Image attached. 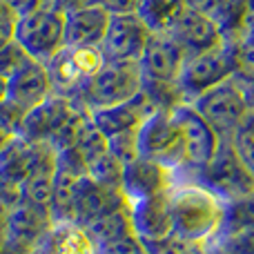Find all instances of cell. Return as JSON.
<instances>
[{
	"label": "cell",
	"mask_w": 254,
	"mask_h": 254,
	"mask_svg": "<svg viewBox=\"0 0 254 254\" xmlns=\"http://www.w3.org/2000/svg\"><path fill=\"white\" fill-rule=\"evenodd\" d=\"M221 2H223V0H185L188 9H194V11L207 13V16H214V11L219 9Z\"/></svg>",
	"instance_id": "36"
},
{
	"label": "cell",
	"mask_w": 254,
	"mask_h": 254,
	"mask_svg": "<svg viewBox=\"0 0 254 254\" xmlns=\"http://www.w3.org/2000/svg\"><path fill=\"white\" fill-rule=\"evenodd\" d=\"M4 98H7V78L0 76V101H4Z\"/></svg>",
	"instance_id": "41"
},
{
	"label": "cell",
	"mask_w": 254,
	"mask_h": 254,
	"mask_svg": "<svg viewBox=\"0 0 254 254\" xmlns=\"http://www.w3.org/2000/svg\"><path fill=\"white\" fill-rule=\"evenodd\" d=\"M194 110L203 116L216 131L221 138H230L248 121L252 107L246 98L243 87L237 83V78H228L219 83L216 87L207 89L205 94L192 101Z\"/></svg>",
	"instance_id": "7"
},
{
	"label": "cell",
	"mask_w": 254,
	"mask_h": 254,
	"mask_svg": "<svg viewBox=\"0 0 254 254\" xmlns=\"http://www.w3.org/2000/svg\"><path fill=\"white\" fill-rule=\"evenodd\" d=\"M129 219L138 241H152L172 234L174 228H172L170 192L129 203Z\"/></svg>",
	"instance_id": "18"
},
{
	"label": "cell",
	"mask_w": 254,
	"mask_h": 254,
	"mask_svg": "<svg viewBox=\"0 0 254 254\" xmlns=\"http://www.w3.org/2000/svg\"><path fill=\"white\" fill-rule=\"evenodd\" d=\"M7 18H16L11 13V9L4 4V0H0V20H7Z\"/></svg>",
	"instance_id": "40"
},
{
	"label": "cell",
	"mask_w": 254,
	"mask_h": 254,
	"mask_svg": "<svg viewBox=\"0 0 254 254\" xmlns=\"http://www.w3.org/2000/svg\"><path fill=\"white\" fill-rule=\"evenodd\" d=\"M210 246L221 248L228 254H254V230H241V232L216 237Z\"/></svg>",
	"instance_id": "31"
},
{
	"label": "cell",
	"mask_w": 254,
	"mask_h": 254,
	"mask_svg": "<svg viewBox=\"0 0 254 254\" xmlns=\"http://www.w3.org/2000/svg\"><path fill=\"white\" fill-rule=\"evenodd\" d=\"M185 9V0H140L138 16L152 34H172Z\"/></svg>",
	"instance_id": "22"
},
{
	"label": "cell",
	"mask_w": 254,
	"mask_h": 254,
	"mask_svg": "<svg viewBox=\"0 0 254 254\" xmlns=\"http://www.w3.org/2000/svg\"><path fill=\"white\" fill-rule=\"evenodd\" d=\"M45 2H52L61 11H69V9L87 7V4H98V0H45Z\"/></svg>",
	"instance_id": "38"
},
{
	"label": "cell",
	"mask_w": 254,
	"mask_h": 254,
	"mask_svg": "<svg viewBox=\"0 0 254 254\" xmlns=\"http://www.w3.org/2000/svg\"><path fill=\"white\" fill-rule=\"evenodd\" d=\"M237 83L243 87V92H246L248 103H250V107L254 110V80H241V78H237Z\"/></svg>",
	"instance_id": "39"
},
{
	"label": "cell",
	"mask_w": 254,
	"mask_h": 254,
	"mask_svg": "<svg viewBox=\"0 0 254 254\" xmlns=\"http://www.w3.org/2000/svg\"><path fill=\"white\" fill-rule=\"evenodd\" d=\"M234 76V56L232 45L223 40L221 45L198 54H190L179 76V89L185 103L196 101L207 89Z\"/></svg>",
	"instance_id": "6"
},
{
	"label": "cell",
	"mask_w": 254,
	"mask_h": 254,
	"mask_svg": "<svg viewBox=\"0 0 254 254\" xmlns=\"http://www.w3.org/2000/svg\"><path fill=\"white\" fill-rule=\"evenodd\" d=\"M127 205L129 203H127V198L123 196L121 190L105 188V185L92 181L89 176H83L76 183V192H74V223L89 228L98 219Z\"/></svg>",
	"instance_id": "15"
},
{
	"label": "cell",
	"mask_w": 254,
	"mask_h": 254,
	"mask_svg": "<svg viewBox=\"0 0 254 254\" xmlns=\"http://www.w3.org/2000/svg\"><path fill=\"white\" fill-rule=\"evenodd\" d=\"M98 4H103L112 16H121V13H138L140 0H98Z\"/></svg>",
	"instance_id": "34"
},
{
	"label": "cell",
	"mask_w": 254,
	"mask_h": 254,
	"mask_svg": "<svg viewBox=\"0 0 254 254\" xmlns=\"http://www.w3.org/2000/svg\"><path fill=\"white\" fill-rule=\"evenodd\" d=\"M38 254H98V246L87 228L65 221L54 223L38 246Z\"/></svg>",
	"instance_id": "21"
},
{
	"label": "cell",
	"mask_w": 254,
	"mask_h": 254,
	"mask_svg": "<svg viewBox=\"0 0 254 254\" xmlns=\"http://www.w3.org/2000/svg\"><path fill=\"white\" fill-rule=\"evenodd\" d=\"M174 234L194 246H210L225 219V201L194 181H179L170 190Z\"/></svg>",
	"instance_id": "1"
},
{
	"label": "cell",
	"mask_w": 254,
	"mask_h": 254,
	"mask_svg": "<svg viewBox=\"0 0 254 254\" xmlns=\"http://www.w3.org/2000/svg\"><path fill=\"white\" fill-rule=\"evenodd\" d=\"M230 145L239 156V161L243 163V167L254 176V127L250 123H243L230 136Z\"/></svg>",
	"instance_id": "29"
},
{
	"label": "cell",
	"mask_w": 254,
	"mask_h": 254,
	"mask_svg": "<svg viewBox=\"0 0 254 254\" xmlns=\"http://www.w3.org/2000/svg\"><path fill=\"white\" fill-rule=\"evenodd\" d=\"M205 250H207V254H228V252H223L221 248H216V246H207Z\"/></svg>",
	"instance_id": "44"
},
{
	"label": "cell",
	"mask_w": 254,
	"mask_h": 254,
	"mask_svg": "<svg viewBox=\"0 0 254 254\" xmlns=\"http://www.w3.org/2000/svg\"><path fill=\"white\" fill-rule=\"evenodd\" d=\"M31 61H34V58L27 54V49L22 47L16 38L9 40L7 45L0 47V76L11 78L13 74H18V71L29 65Z\"/></svg>",
	"instance_id": "27"
},
{
	"label": "cell",
	"mask_w": 254,
	"mask_h": 254,
	"mask_svg": "<svg viewBox=\"0 0 254 254\" xmlns=\"http://www.w3.org/2000/svg\"><path fill=\"white\" fill-rule=\"evenodd\" d=\"M74 147L78 149L80 156H83L85 163L89 165V163L96 161L98 156H103L105 152H110V140H107V136L92 123V116H89L87 125L83 127V131H80V136H78V140H76Z\"/></svg>",
	"instance_id": "26"
},
{
	"label": "cell",
	"mask_w": 254,
	"mask_h": 254,
	"mask_svg": "<svg viewBox=\"0 0 254 254\" xmlns=\"http://www.w3.org/2000/svg\"><path fill=\"white\" fill-rule=\"evenodd\" d=\"M25 119V112H20L11 101H0V129L7 131V134L16 136L20 129V123Z\"/></svg>",
	"instance_id": "33"
},
{
	"label": "cell",
	"mask_w": 254,
	"mask_h": 254,
	"mask_svg": "<svg viewBox=\"0 0 254 254\" xmlns=\"http://www.w3.org/2000/svg\"><path fill=\"white\" fill-rule=\"evenodd\" d=\"M172 34L176 36L181 45L185 47V52L190 54H198L212 49L216 45L223 43V31L216 25V20L207 13L194 11V9H185L183 16L179 18L176 27L172 29Z\"/></svg>",
	"instance_id": "20"
},
{
	"label": "cell",
	"mask_w": 254,
	"mask_h": 254,
	"mask_svg": "<svg viewBox=\"0 0 254 254\" xmlns=\"http://www.w3.org/2000/svg\"><path fill=\"white\" fill-rule=\"evenodd\" d=\"M241 230H254V192L225 201V219L219 237Z\"/></svg>",
	"instance_id": "24"
},
{
	"label": "cell",
	"mask_w": 254,
	"mask_h": 254,
	"mask_svg": "<svg viewBox=\"0 0 254 254\" xmlns=\"http://www.w3.org/2000/svg\"><path fill=\"white\" fill-rule=\"evenodd\" d=\"M112 13L103 4L65 11V47H101Z\"/></svg>",
	"instance_id": "17"
},
{
	"label": "cell",
	"mask_w": 254,
	"mask_h": 254,
	"mask_svg": "<svg viewBox=\"0 0 254 254\" xmlns=\"http://www.w3.org/2000/svg\"><path fill=\"white\" fill-rule=\"evenodd\" d=\"M179 181H194L198 185H205L223 201H232L254 192V176L239 161L230 145V138H223L216 156L205 167L194 172H176V183Z\"/></svg>",
	"instance_id": "3"
},
{
	"label": "cell",
	"mask_w": 254,
	"mask_h": 254,
	"mask_svg": "<svg viewBox=\"0 0 254 254\" xmlns=\"http://www.w3.org/2000/svg\"><path fill=\"white\" fill-rule=\"evenodd\" d=\"M123 170H125V163L121 158H116L112 152H105L103 156H98L96 161H92L87 165V176L92 181H96V183L105 185V188L121 190Z\"/></svg>",
	"instance_id": "25"
},
{
	"label": "cell",
	"mask_w": 254,
	"mask_h": 254,
	"mask_svg": "<svg viewBox=\"0 0 254 254\" xmlns=\"http://www.w3.org/2000/svg\"><path fill=\"white\" fill-rule=\"evenodd\" d=\"M54 188V174H34L20 185L22 201L34 203V205L49 207V198H52Z\"/></svg>",
	"instance_id": "28"
},
{
	"label": "cell",
	"mask_w": 254,
	"mask_h": 254,
	"mask_svg": "<svg viewBox=\"0 0 254 254\" xmlns=\"http://www.w3.org/2000/svg\"><path fill=\"white\" fill-rule=\"evenodd\" d=\"M194 254H207V250H205V248H201V250H198V252H194Z\"/></svg>",
	"instance_id": "46"
},
{
	"label": "cell",
	"mask_w": 254,
	"mask_h": 254,
	"mask_svg": "<svg viewBox=\"0 0 254 254\" xmlns=\"http://www.w3.org/2000/svg\"><path fill=\"white\" fill-rule=\"evenodd\" d=\"M105 56L101 47H63L47 67L52 89L58 96L76 98L94 74L103 67Z\"/></svg>",
	"instance_id": "8"
},
{
	"label": "cell",
	"mask_w": 254,
	"mask_h": 254,
	"mask_svg": "<svg viewBox=\"0 0 254 254\" xmlns=\"http://www.w3.org/2000/svg\"><path fill=\"white\" fill-rule=\"evenodd\" d=\"M174 119L179 121L181 131L185 138V152H188V165L179 172H194L205 167L216 156L223 138L196 110L192 103H181L172 110Z\"/></svg>",
	"instance_id": "10"
},
{
	"label": "cell",
	"mask_w": 254,
	"mask_h": 254,
	"mask_svg": "<svg viewBox=\"0 0 254 254\" xmlns=\"http://www.w3.org/2000/svg\"><path fill=\"white\" fill-rule=\"evenodd\" d=\"M140 243L145 248V254H194L203 248L176 237L174 232L163 239H152V241H140Z\"/></svg>",
	"instance_id": "30"
},
{
	"label": "cell",
	"mask_w": 254,
	"mask_h": 254,
	"mask_svg": "<svg viewBox=\"0 0 254 254\" xmlns=\"http://www.w3.org/2000/svg\"><path fill=\"white\" fill-rule=\"evenodd\" d=\"M140 87H143V76L138 63L105 61L83 87V92L71 101L83 105L87 112H94L129 101L140 92Z\"/></svg>",
	"instance_id": "2"
},
{
	"label": "cell",
	"mask_w": 254,
	"mask_h": 254,
	"mask_svg": "<svg viewBox=\"0 0 254 254\" xmlns=\"http://www.w3.org/2000/svg\"><path fill=\"white\" fill-rule=\"evenodd\" d=\"M138 156L179 172L188 165L185 138L172 112L158 110L138 127Z\"/></svg>",
	"instance_id": "5"
},
{
	"label": "cell",
	"mask_w": 254,
	"mask_h": 254,
	"mask_svg": "<svg viewBox=\"0 0 254 254\" xmlns=\"http://www.w3.org/2000/svg\"><path fill=\"white\" fill-rule=\"evenodd\" d=\"M149 34L138 13H121V16H112L110 25H107L105 38L101 43V52L105 61L116 63H138L140 54L145 49Z\"/></svg>",
	"instance_id": "12"
},
{
	"label": "cell",
	"mask_w": 254,
	"mask_h": 254,
	"mask_svg": "<svg viewBox=\"0 0 254 254\" xmlns=\"http://www.w3.org/2000/svg\"><path fill=\"white\" fill-rule=\"evenodd\" d=\"M54 94L45 63L31 61L18 74L7 78V101H11L20 112H29Z\"/></svg>",
	"instance_id": "19"
},
{
	"label": "cell",
	"mask_w": 254,
	"mask_h": 254,
	"mask_svg": "<svg viewBox=\"0 0 254 254\" xmlns=\"http://www.w3.org/2000/svg\"><path fill=\"white\" fill-rule=\"evenodd\" d=\"M185 58H188V52L176 40L174 34H149L143 54L138 58L140 76L143 80L179 83Z\"/></svg>",
	"instance_id": "11"
},
{
	"label": "cell",
	"mask_w": 254,
	"mask_h": 254,
	"mask_svg": "<svg viewBox=\"0 0 254 254\" xmlns=\"http://www.w3.org/2000/svg\"><path fill=\"white\" fill-rule=\"evenodd\" d=\"M9 138H11V134H7V131H2L0 129V152L4 149V145L9 143Z\"/></svg>",
	"instance_id": "43"
},
{
	"label": "cell",
	"mask_w": 254,
	"mask_h": 254,
	"mask_svg": "<svg viewBox=\"0 0 254 254\" xmlns=\"http://www.w3.org/2000/svg\"><path fill=\"white\" fill-rule=\"evenodd\" d=\"M174 185H176L174 170L165 167L163 163L152 161V158L136 156L134 161L125 163L121 192L127 198V203H134L163 192H170Z\"/></svg>",
	"instance_id": "14"
},
{
	"label": "cell",
	"mask_w": 254,
	"mask_h": 254,
	"mask_svg": "<svg viewBox=\"0 0 254 254\" xmlns=\"http://www.w3.org/2000/svg\"><path fill=\"white\" fill-rule=\"evenodd\" d=\"M241 38H246L248 43H252V45H254V25H250L246 31H243V36H241Z\"/></svg>",
	"instance_id": "42"
},
{
	"label": "cell",
	"mask_w": 254,
	"mask_h": 254,
	"mask_svg": "<svg viewBox=\"0 0 254 254\" xmlns=\"http://www.w3.org/2000/svg\"><path fill=\"white\" fill-rule=\"evenodd\" d=\"M13 38L34 61L49 63L65 47V11L52 2H43L31 13L18 18Z\"/></svg>",
	"instance_id": "4"
},
{
	"label": "cell",
	"mask_w": 254,
	"mask_h": 254,
	"mask_svg": "<svg viewBox=\"0 0 254 254\" xmlns=\"http://www.w3.org/2000/svg\"><path fill=\"white\" fill-rule=\"evenodd\" d=\"M56 172V149L47 143H34L22 136H11L0 152V183L22 185L34 174Z\"/></svg>",
	"instance_id": "9"
},
{
	"label": "cell",
	"mask_w": 254,
	"mask_h": 254,
	"mask_svg": "<svg viewBox=\"0 0 254 254\" xmlns=\"http://www.w3.org/2000/svg\"><path fill=\"white\" fill-rule=\"evenodd\" d=\"M43 2L45 0H4V4L11 9V13L16 18H22V16H27V13H31L34 9H38Z\"/></svg>",
	"instance_id": "35"
},
{
	"label": "cell",
	"mask_w": 254,
	"mask_h": 254,
	"mask_svg": "<svg viewBox=\"0 0 254 254\" xmlns=\"http://www.w3.org/2000/svg\"><path fill=\"white\" fill-rule=\"evenodd\" d=\"M87 230L98 248H105V246H112V243L123 241L127 237H134V228H131V219H129V205L98 219Z\"/></svg>",
	"instance_id": "23"
},
{
	"label": "cell",
	"mask_w": 254,
	"mask_h": 254,
	"mask_svg": "<svg viewBox=\"0 0 254 254\" xmlns=\"http://www.w3.org/2000/svg\"><path fill=\"white\" fill-rule=\"evenodd\" d=\"M246 123H250V125L254 127V110L250 112V116H248V121H246Z\"/></svg>",
	"instance_id": "45"
},
{
	"label": "cell",
	"mask_w": 254,
	"mask_h": 254,
	"mask_svg": "<svg viewBox=\"0 0 254 254\" xmlns=\"http://www.w3.org/2000/svg\"><path fill=\"white\" fill-rule=\"evenodd\" d=\"M110 140V152L123 163H129L138 156V129L125 131V134H116Z\"/></svg>",
	"instance_id": "32"
},
{
	"label": "cell",
	"mask_w": 254,
	"mask_h": 254,
	"mask_svg": "<svg viewBox=\"0 0 254 254\" xmlns=\"http://www.w3.org/2000/svg\"><path fill=\"white\" fill-rule=\"evenodd\" d=\"M154 112H158L156 105H154L147 94L140 89L129 101L112 105V107H103V110H94V112H89V116H92V123L96 125L107 138H112V136H116V134L136 131Z\"/></svg>",
	"instance_id": "16"
},
{
	"label": "cell",
	"mask_w": 254,
	"mask_h": 254,
	"mask_svg": "<svg viewBox=\"0 0 254 254\" xmlns=\"http://www.w3.org/2000/svg\"><path fill=\"white\" fill-rule=\"evenodd\" d=\"M16 20L18 18H7V20H0V47L7 45L9 40H13L16 36Z\"/></svg>",
	"instance_id": "37"
},
{
	"label": "cell",
	"mask_w": 254,
	"mask_h": 254,
	"mask_svg": "<svg viewBox=\"0 0 254 254\" xmlns=\"http://www.w3.org/2000/svg\"><path fill=\"white\" fill-rule=\"evenodd\" d=\"M52 225L54 221L49 214V207L22 201L9 214L7 232H4L2 241L16 254H34Z\"/></svg>",
	"instance_id": "13"
}]
</instances>
